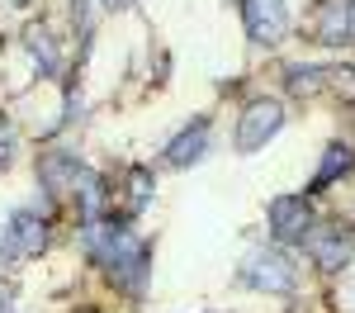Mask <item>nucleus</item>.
I'll return each mask as SVG.
<instances>
[{"mask_svg": "<svg viewBox=\"0 0 355 313\" xmlns=\"http://www.w3.org/2000/svg\"><path fill=\"white\" fill-rule=\"evenodd\" d=\"M81 247L85 256L119 285L123 294H142L147 271H152V247L137 237L128 219H100V223H81Z\"/></svg>", "mask_w": 355, "mask_h": 313, "instance_id": "1", "label": "nucleus"}, {"mask_svg": "<svg viewBox=\"0 0 355 313\" xmlns=\"http://www.w3.org/2000/svg\"><path fill=\"white\" fill-rule=\"evenodd\" d=\"M237 280L246 285V289H256V294H294V285H299V276H294V261L279 252V247H256V252L242 256V266H237Z\"/></svg>", "mask_w": 355, "mask_h": 313, "instance_id": "2", "label": "nucleus"}, {"mask_svg": "<svg viewBox=\"0 0 355 313\" xmlns=\"http://www.w3.org/2000/svg\"><path fill=\"white\" fill-rule=\"evenodd\" d=\"M279 128H284V100H275V95L246 100L242 119H237V152H261Z\"/></svg>", "mask_w": 355, "mask_h": 313, "instance_id": "3", "label": "nucleus"}, {"mask_svg": "<svg viewBox=\"0 0 355 313\" xmlns=\"http://www.w3.org/2000/svg\"><path fill=\"white\" fill-rule=\"evenodd\" d=\"M266 223H270V237L279 247H299V242H308V232L318 228L308 195H275L270 209H266Z\"/></svg>", "mask_w": 355, "mask_h": 313, "instance_id": "4", "label": "nucleus"}, {"mask_svg": "<svg viewBox=\"0 0 355 313\" xmlns=\"http://www.w3.org/2000/svg\"><path fill=\"white\" fill-rule=\"evenodd\" d=\"M303 247H308L313 266H318L322 276H341V271L351 266V256H355V232H351V228H341V223H322V228L308 232Z\"/></svg>", "mask_w": 355, "mask_h": 313, "instance_id": "5", "label": "nucleus"}, {"mask_svg": "<svg viewBox=\"0 0 355 313\" xmlns=\"http://www.w3.org/2000/svg\"><path fill=\"white\" fill-rule=\"evenodd\" d=\"M0 247H5V261H28V256L48 252V223L33 214V209H15L10 223L0 232Z\"/></svg>", "mask_w": 355, "mask_h": 313, "instance_id": "6", "label": "nucleus"}, {"mask_svg": "<svg viewBox=\"0 0 355 313\" xmlns=\"http://www.w3.org/2000/svg\"><path fill=\"white\" fill-rule=\"evenodd\" d=\"M242 24L256 48H275L289 33V5L284 0H242Z\"/></svg>", "mask_w": 355, "mask_h": 313, "instance_id": "7", "label": "nucleus"}, {"mask_svg": "<svg viewBox=\"0 0 355 313\" xmlns=\"http://www.w3.org/2000/svg\"><path fill=\"white\" fill-rule=\"evenodd\" d=\"M38 180H43V190L53 199H76V190L90 180V167L76 162L71 152H48V157L38 162Z\"/></svg>", "mask_w": 355, "mask_h": 313, "instance_id": "8", "label": "nucleus"}, {"mask_svg": "<svg viewBox=\"0 0 355 313\" xmlns=\"http://www.w3.org/2000/svg\"><path fill=\"white\" fill-rule=\"evenodd\" d=\"M209 133H214L209 114H194L190 124H185V128H180L171 142H166V167H194V162L209 152Z\"/></svg>", "mask_w": 355, "mask_h": 313, "instance_id": "9", "label": "nucleus"}, {"mask_svg": "<svg viewBox=\"0 0 355 313\" xmlns=\"http://www.w3.org/2000/svg\"><path fill=\"white\" fill-rule=\"evenodd\" d=\"M318 43H327V48L355 43V0H322L318 5Z\"/></svg>", "mask_w": 355, "mask_h": 313, "instance_id": "10", "label": "nucleus"}, {"mask_svg": "<svg viewBox=\"0 0 355 313\" xmlns=\"http://www.w3.org/2000/svg\"><path fill=\"white\" fill-rule=\"evenodd\" d=\"M355 167V152L351 142L331 138L327 147H322V162H318V176H313V190H327V185H336V180H346Z\"/></svg>", "mask_w": 355, "mask_h": 313, "instance_id": "11", "label": "nucleus"}, {"mask_svg": "<svg viewBox=\"0 0 355 313\" xmlns=\"http://www.w3.org/2000/svg\"><path fill=\"white\" fill-rule=\"evenodd\" d=\"M289 90L303 95V100L322 95L327 90V67H289Z\"/></svg>", "mask_w": 355, "mask_h": 313, "instance_id": "12", "label": "nucleus"}, {"mask_svg": "<svg viewBox=\"0 0 355 313\" xmlns=\"http://www.w3.org/2000/svg\"><path fill=\"white\" fill-rule=\"evenodd\" d=\"M327 90H336L346 105H355V62H341V67H327Z\"/></svg>", "mask_w": 355, "mask_h": 313, "instance_id": "13", "label": "nucleus"}, {"mask_svg": "<svg viewBox=\"0 0 355 313\" xmlns=\"http://www.w3.org/2000/svg\"><path fill=\"white\" fill-rule=\"evenodd\" d=\"M28 48H33V57H38L43 76H53V71H57V43L43 33V28H33V33H28Z\"/></svg>", "mask_w": 355, "mask_h": 313, "instance_id": "14", "label": "nucleus"}, {"mask_svg": "<svg viewBox=\"0 0 355 313\" xmlns=\"http://www.w3.org/2000/svg\"><path fill=\"white\" fill-rule=\"evenodd\" d=\"M128 190H133V199H128V214H137L147 199H152V190H157V180H152V171H128Z\"/></svg>", "mask_w": 355, "mask_h": 313, "instance_id": "15", "label": "nucleus"}, {"mask_svg": "<svg viewBox=\"0 0 355 313\" xmlns=\"http://www.w3.org/2000/svg\"><path fill=\"white\" fill-rule=\"evenodd\" d=\"M10 147H15V138H10V128H5V124H0V167H5V162H10Z\"/></svg>", "mask_w": 355, "mask_h": 313, "instance_id": "16", "label": "nucleus"}, {"mask_svg": "<svg viewBox=\"0 0 355 313\" xmlns=\"http://www.w3.org/2000/svg\"><path fill=\"white\" fill-rule=\"evenodd\" d=\"M100 5H105V10H123L128 0H100Z\"/></svg>", "mask_w": 355, "mask_h": 313, "instance_id": "17", "label": "nucleus"}]
</instances>
